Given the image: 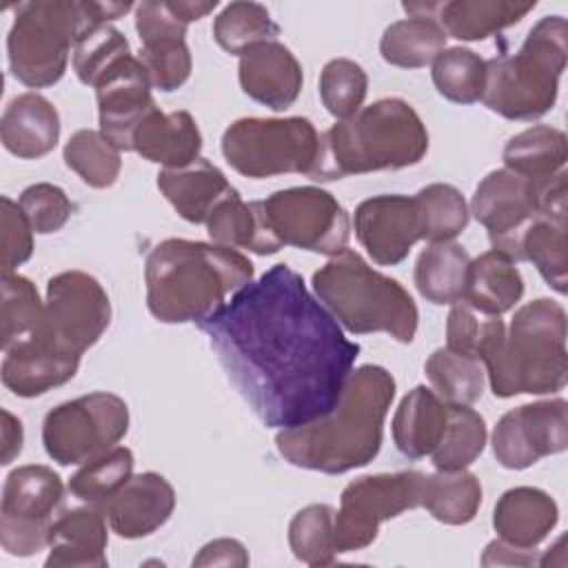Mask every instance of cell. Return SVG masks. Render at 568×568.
Returning <instances> with one entry per match:
<instances>
[{"instance_id":"cell-6","label":"cell","mask_w":568,"mask_h":568,"mask_svg":"<svg viewBox=\"0 0 568 568\" xmlns=\"http://www.w3.org/2000/svg\"><path fill=\"white\" fill-rule=\"evenodd\" d=\"M131 9V2H22L7 36V55L13 78L31 89L60 82L67 71L69 51L75 47L78 38L87 29L109 24Z\"/></svg>"},{"instance_id":"cell-41","label":"cell","mask_w":568,"mask_h":568,"mask_svg":"<svg viewBox=\"0 0 568 568\" xmlns=\"http://www.w3.org/2000/svg\"><path fill=\"white\" fill-rule=\"evenodd\" d=\"M486 82V60L473 49L450 47L433 60V84L439 95L455 104L481 100Z\"/></svg>"},{"instance_id":"cell-18","label":"cell","mask_w":568,"mask_h":568,"mask_svg":"<svg viewBox=\"0 0 568 568\" xmlns=\"http://www.w3.org/2000/svg\"><path fill=\"white\" fill-rule=\"evenodd\" d=\"M355 235L371 260L395 266L424 240V215L417 197L375 195L355 209Z\"/></svg>"},{"instance_id":"cell-23","label":"cell","mask_w":568,"mask_h":568,"mask_svg":"<svg viewBox=\"0 0 568 568\" xmlns=\"http://www.w3.org/2000/svg\"><path fill=\"white\" fill-rule=\"evenodd\" d=\"M106 517L89 504L71 508L53 519L49 528V557L47 568H104L106 561Z\"/></svg>"},{"instance_id":"cell-44","label":"cell","mask_w":568,"mask_h":568,"mask_svg":"<svg viewBox=\"0 0 568 568\" xmlns=\"http://www.w3.org/2000/svg\"><path fill=\"white\" fill-rule=\"evenodd\" d=\"M335 510L328 504H308L288 524V546L306 566H331L337 557L333 539Z\"/></svg>"},{"instance_id":"cell-45","label":"cell","mask_w":568,"mask_h":568,"mask_svg":"<svg viewBox=\"0 0 568 568\" xmlns=\"http://www.w3.org/2000/svg\"><path fill=\"white\" fill-rule=\"evenodd\" d=\"M133 453L126 446H115L109 453L82 464V468L71 475L69 490L73 497L87 504H102L111 497L126 479L133 475Z\"/></svg>"},{"instance_id":"cell-2","label":"cell","mask_w":568,"mask_h":568,"mask_svg":"<svg viewBox=\"0 0 568 568\" xmlns=\"http://www.w3.org/2000/svg\"><path fill=\"white\" fill-rule=\"evenodd\" d=\"M395 397L393 375L377 364L351 371L337 404L322 417L284 428L275 437L280 455L306 470L348 473L371 464L384 437V419Z\"/></svg>"},{"instance_id":"cell-42","label":"cell","mask_w":568,"mask_h":568,"mask_svg":"<svg viewBox=\"0 0 568 568\" xmlns=\"http://www.w3.org/2000/svg\"><path fill=\"white\" fill-rule=\"evenodd\" d=\"M62 158L64 164L93 189H106L115 184L122 169L120 151L100 131L93 129L75 131L67 140Z\"/></svg>"},{"instance_id":"cell-39","label":"cell","mask_w":568,"mask_h":568,"mask_svg":"<svg viewBox=\"0 0 568 568\" xmlns=\"http://www.w3.org/2000/svg\"><path fill=\"white\" fill-rule=\"evenodd\" d=\"M486 422L470 406L448 404V424L439 446L433 450V466L437 470L468 468L486 446Z\"/></svg>"},{"instance_id":"cell-47","label":"cell","mask_w":568,"mask_h":568,"mask_svg":"<svg viewBox=\"0 0 568 568\" xmlns=\"http://www.w3.org/2000/svg\"><path fill=\"white\" fill-rule=\"evenodd\" d=\"M368 91V75L366 71L348 58L328 60L320 73V98L326 111L337 118L346 120L355 115Z\"/></svg>"},{"instance_id":"cell-19","label":"cell","mask_w":568,"mask_h":568,"mask_svg":"<svg viewBox=\"0 0 568 568\" xmlns=\"http://www.w3.org/2000/svg\"><path fill=\"white\" fill-rule=\"evenodd\" d=\"M151 82L138 55L126 58L95 87L100 133L118 149L133 151V133L142 118L155 109Z\"/></svg>"},{"instance_id":"cell-16","label":"cell","mask_w":568,"mask_h":568,"mask_svg":"<svg viewBox=\"0 0 568 568\" xmlns=\"http://www.w3.org/2000/svg\"><path fill=\"white\" fill-rule=\"evenodd\" d=\"M470 213L488 231L493 248L517 262L519 237L539 217L532 180L508 169L490 171L475 189Z\"/></svg>"},{"instance_id":"cell-48","label":"cell","mask_w":568,"mask_h":568,"mask_svg":"<svg viewBox=\"0 0 568 568\" xmlns=\"http://www.w3.org/2000/svg\"><path fill=\"white\" fill-rule=\"evenodd\" d=\"M18 204L27 215L31 229L42 235L60 231L73 213V204L67 197V193L60 186L49 182H38L27 186L20 193Z\"/></svg>"},{"instance_id":"cell-14","label":"cell","mask_w":568,"mask_h":568,"mask_svg":"<svg viewBox=\"0 0 568 568\" xmlns=\"http://www.w3.org/2000/svg\"><path fill=\"white\" fill-rule=\"evenodd\" d=\"M64 497V484L53 468L27 464L13 468L2 486L0 544L13 557H31L49 546L51 515Z\"/></svg>"},{"instance_id":"cell-12","label":"cell","mask_w":568,"mask_h":568,"mask_svg":"<svg viewBox=\"0 0 568 568\" xmlns=\"http://www.w3.org/2000/svg\"><path fill=\"white\" fill-rule=\"evenodd\" d=\"M262 213L282 246L339 255L348 246L351 224L344 206L324 189L293 186L262 200Z\"/></svg>"},{"instance_id":"cell-10","label":"cell","mask_w":568,"mask_h":568,"mask_svg":"<svg viewBox=\"0 0 568 568\" xmlns=\"http://www.w3.org/2000/svg\"><path fill=\"white\" fill-rule=\"evenodd\" d=\"M126 430V402L95 390L51 408L42 422V444L55 464L75 466L115 448Z\"/></svg>"},{"instance_id":"cell-33","label":"cell","mask_w":568,"mask_h":568,"mask_svg":"<svg viewBox=\"0 0 568 568\" xmlns=\"http://www.w3.org/2000/svg\"><path fill=\"white\" fill-rule=\"evenodd\" d=\"M501 158L508 171L526 180H541L555 175L566 166V133L548 124L528 126L506 142Z\"/></svg>"},{"instance_id":"cell-1","label":"cell","mask_w":568,"mask_h":568,"mask_svg":"<svg viewBox=\"0 0 568 568\" xmlns=\"http://www.w3.org/2000/svg\"><path fill=\"white\" fill-rule=\"evenodd\" d=\"M200 328L251 410L280 430L328 413L359 355L288 264L240 288Z\"/></svg>"},{"instance_id":"cell-15","label":"cell","mask_w":568,"mask_h":568,"mask_svg":"<svg viewBox=\"0 0 568 568\" xmlns=\"http://www.w3.org/2000/svg\"><path fill=\"white\" fill-rule=\"evenodd\" d=\"M568 446L566 399H541L508 410L493 430V453L508 470H524Z\"/></svg>"},{"instance_id":"cell-11","label":"cell","mask_w":568,"mask_h":568,"mask_svg":"<svg viewBox=\"0 0 568 568\" xmlns=\"http://www.w3.org/2000/svg\"><path fill=\"white\" fill-rule=\"evenodd\" d=\"M424 473L399 470L366 475L351 481L339 497L333 521L335 552H353L377 539L379 526L422 506Z\"/></svg>"},{"instance_id":"cell-13","label":"cell","mask_w":568,"mask_h":568,"mask_svg":"<svg viewBox=\"0 0 568 568\" xmlns=\"http://www.w3.org/2000/svg\"><path fill=\"white\" fill-rule=\"evenodd\" d=\"M111 322V302L102 284L84 271H62L47 282L44 315L36 331L53 348L82 357Z\"/></svg>"},{"instance_id":"cell-38","label":"cell","mask_w":568,"mask_h":568,"mask_svg":"<svg viewBox=\"0 0 568 568\" xmlns=\"http://www.w3.org/2000/svg\"><path fill=\"white\" fill-rule=\"evenodd\" d=\"M277 33L280 27L260 2H231L213 20L215 42L231 55H244L257 44L277 40Z\"/></svg>"},{"instance_id":"cell-37","label":"cell","mask_w":568,"mask_h":568,"mask_svg":"<svg viewBox=\"0 0 568 568\" xmlns=\"http://www.w3.org/2000/svg\"><path fill=\"white\" fill-rule=\"evenodd\" d=\"M424 373L435 395L453 406H473L484 393L481 362L455 353L450 348H437L424 364Z\"/></svg>"},{"instance_id":"cell-20","label":"cell","mask_w":568,"mask_h":568,"mask_svg":"<svg viewBox=\"0 0 568 568\" xmlns=\"http://www.w3.org/2000/svg\"><path fill=\"white\" fill-rule=\"evenodd\" d=\"M98 508L104 513L111 530L124 539H140L169 521L175 508L173 486L153 470L131 475Z\"/></svg>"},{"instance_id":"cell-5","label":"cell","mask_w":568,"mask_h":568,"mask_svg":"<svg viewBox=\"0 0 568 568\" xmlns=\"http://www.w3.org/2000/svg\"><path fill=\"white\" fill-rule=\"evenodd\" d=\"M428 131L402 98H382L320 135L311 180L331 182L373 171H397L422 162Z\"/></svg>"},{"instance_id":"cell-32","label":"cell","mask_w":568,"mask_h":568,"mask_svg":"<svg viewBox=\"0 0 568 568\" xmlns=\"http://www.w3.org/2000/svg\"><path fill=\"white\" fill-rule=\"evenodd\" d=\"M470 255L455 242L428 244L415 262V286L430 304L462 302Z\"/></svg>"},{"instance_id":"cell-31","label":"cell","mask_w":568,"mask_h":568,"mask_svg":"<svg viewBox=\"0 0 568 568\" xmlns=\"http://www.w3.org/2000/svg\"><path fill=\"white\" fill-rule=\"evenodd\" d=\"M537 2L513 0H453L439 2L437 22L457 40H486L517 22H521Z\"/></svg>"},{"instance_id":"cell-43","label":"cell","mask_w":568,"mask_h":568,"mask_svg":"<svg viewBox=\"0 0 568 568\" xmlns=\"http://www.w3.org/2000/svg\"><path fill=\"white\" fill-rule=\"evenodd\" d=\"M131 55L129 40L115 27L95 24L73 47V71L82 84L95 89L109 71Z\"/></svg>"},{"instance_id":"cell-7","label":"cell","mask_w":568,"mask_h":568,"mask_svg":"<svg viewBox=\"0 0 568 568\" xmlns=\"http://www.w3.org/2000/svg\"><path fill=\"white\" fill-rule=\"evenodd\" d=\"M313 291L348 333H388L402 344L417 333L419 313L410 293L355 251L346 248L315 271Z\"/></svg>"},{"instance_id":"cell-35","label":"cell","mask_w":568,"mask_h":568,"mask_svg":"<svg viewBox=\"0 0 568 568\" xmlns=\"http://www.w3.org/2000/svg\"><path fill=\"white\" fill-rule=\"evenodd\" d=\"M422 506L442 524L464 526L475 519L481 506V484L466 468L437 470L424 477Z\"/></svg>"},{"instance_id":"cell-17","label":"cell","mask_w":568,"mask_h":568,"mask_svg":"<svg viewBox=\"0 0 568 568\" xmlns=\"http://www.w3.org/2000/svg\"><path fill=\"white\" fill-rule=\"evenodd\" d=\"M135 31L142 49L140 64L153 89L164 93L180 89L193 69L186 47V24L171 11L169 0H149L135 7Z\"/></svg>"},{"instance_id":"cell-3","label":"cell","mask_w":568,"mask_h":568,"mask_svg":"<svg viewBox=\"0 0 568 568\" xmlns=\"http://www.w3.org/2000/svg\"><path fill=\"white\" fill-rule=\"evenodd\" d=\"M475 357L484 364L495 397L557 393L568 379L566 311L539 297L513 315L510 328L499 317H484Z\"/></svg>"},{"instance_id":"cell-36","label":"cell","mask_w":568,"mask_h":568,"mask_svg":"<svg viewBox=\"0 0 568 568\" xmlns=\"http://www.w3.org/2000/svg\"><path fill=\"white\" fill-rule=\"evenodd\" d=\"M532 262L539 275L559 295L568 291V244L566 222L550 217H535L521 233L517 244V262Z\"/></svg>"},{"instance_id":"cell-46","label":"cell","mask_w":568,"mask_h":568,"mask_svg":"<svg viewBox=\"0 0 568 568\" xmlns=\"http://www.w3.org/2000/svg\"><path fill=\"white\" fill-rule=\"evenodd\" d=\"M415 197L424 215V240L430 244L453 242L466 229L470 211L462 191L453 184H428Z\"/></svg>"},{"instance_id":"cell-27","label":"cell","mask_w":568,"mask_h":568,"mask_svg":"<svg viewBox=\"0 0 568 568\" xmlns=\"http://www.w3.org/2000/svg\"><path fill=\"white\" fill-rule=\"evenodd\" d=\"M158 189L178 215L191 224H206L215 204L233 191L226 175L202 155L186 166L162 169Z\"/></svg>"},{"instance_id":"cell-54","label":"cell","mask_w":568,"mask_h":568,"mask_svg":"<svg viewBox=\"0 0 568 568\" xmlns=\"http://www.w3.org/2000/svg\"><path fill=\"white\" fill-rule=\"evenodd\" d=\"M2 413V453H0V464H11L20 450H22V442H24V433H22V422L11 415L7 408L0 410Z\"/></svg>"},{"instance_id":"cell-29","label":"cell","mask_w":568,"mask_h":568,"mask_svg":"<svg viewBox=\"0 0 568 568\" xmlns=\"http://www.w3.org/2000/svg\"><path fill=\"white\" fill-rule=\"evenodd\" d=\"M521 295L524 277L517 262H513L508 255L490 248L470 260L462 302H466L473 311L488 317H499L515 308Z\"/></svg>"},{"instance_id":"cell-52","label":"cell","mask_w":568,"mask_h":568,"mask_svg":"<svg viewBox=\"0 0 568 568\" xmlns=\"http://www.w3.org/2000/svg\"><path fill=\"white\" fill-rule=\"evenodd\" d=\"M193 566H248V552L242 541L237 539H213L206 546L200 548V552L193 557Z\"/></svg>"},{"instance_id":"cell-25","label":"cell","mask_w":568,"mask_h":568,"mask_svg":"<svg viewBox=\"0 0 568 568\" xmlns=\"http://www.w3.org/2000/svg\"><path fill=\"white\" fill-rule=\"evenodd\" d=\"M133 151L164 169H180L200 158L202 133L189 111L151 109L133 133Z\"/></svg>"},{"instance_id":"cell-28","label":"cell","mask_w":568,"mask_h":568,"mask_svg":"<svg viewBox=\"0 0 568 568\" xmlns=\"http://www.w3.org/2000/svg\"><path fill=\"white\" fill-rule=\"evenodd\" d=\"M448 424V404L442 402L435 390L415 386L399 402L393 417V442L408 459H422L433 455L439 446Z\"/></svg>"},{"instance_id":"cell-4","label":"cell","mask_w":568,"mask_h":568,"mask_svg":"<svg viewBox=\"0 0 568 568\" xmlns=\"http://www.w3.org/2000/svg\"><path fill=\"white\" fill-rule=\"evenodd\" d=\"M251 282V260L220 244L169 237L144 262L146 306L164 324H200Z\"/></svg>"},{"instance_id":"cell-34","label":"cell","mask_w":568,"mask_h":568,"mask_svg":"<svg viewBox=\"0 0 568 568\" xmlns=\"http://www.w3.org/2000/svg\"><path fill=\"white\" fill-rule=\"evenodd\" d=\"M446 38L448 36L437 18L408 16L384 31L379 53L393 67L422 69L433 64V60L446 49Z\"/></svg>"},{"instance_id":"cell-9","label":"cell","mask_w":568,"mask_h":568,"mask_svg":"<svg viewBox=\"0 0 568 568\" xmlns=\"http://www.w3.org/2000/svg\"><path fill=\"white\" fill-rule=\"evenodd\" d=\"M320 135L308 118H242L226 126L222 153L242 175L262 180L284 173H311Z\"/></svg>"},{"instance_id":"cell-24","label":"cell","mask_w":568,"mask_h":568,"mask_svg":"<svg viewBox=\"0 0 568 568\" xmlns=\"http://www.w3.org/2000/svg\"><path fill=\"white\" fill-rule=\"evenodd\" d=\"M0 138L11 155L38 160L51 153L60 140V113L44 95L27 91L7 104Z\"/></svg>"},{"instance_id":"cell-50","label":"cell","mask_w":568,"mask_h":568,"mask_svg":"<svg viewBox=\"0 0 568 568\" xmlns=\"http://www.w3.org/2000/svg\"><path fill=\"white\" fill-rule=\"evenodd\" d=\"M484 320L466 302H455L446 322V348L475 357ZM477 359V357H475Z\"/></svg>"},{"instance_id":"cell-26","label":"cell","mask_w":568,"mask_h":568,"mask_svg":"<svg viewBox=\"0 0 568 568\" xmlns=\"http://www.w3.org/2000/svg\"><path fill=\"white\" fill-rule=\"evenodd\" d=\"M559 521L557 501L532 486L506 490L495 504L493 528L499 539L517 548H535Z\"/></svg>"},{"instance_id":"cell-51","label":"cell","mask_w":568,"mask_h":568,"mask_svg":"<svg viewBox=\"0 0 568 568\" xmlns=\"http://www.w3.org/2000/svg\"><path fill=\"white\" fill-rule=\"evenodd\" d=\"M566 178H568L566 169H561L555 175H548V178H541V180H532L535 204H537L539 215L566 222V213H568V184H566Z\"/></svg>"},{"instance_id":"cell-55","label":"cell","mask_w":568,"mask_h":568,"mask_svg":"<svg viewBox=\"0 0 568 568\" xmlns=\"http://www.w3.org/2000/svg\"><path fill=\"white\" fill-rule=\"evenodd\" d=\"M169 7L184 24H189V22L200 20L206 13H211L217 7V0H206V2H200V0H169Z\"/></svg>"},{"instance_id":"cell-40","label":"cell","mask_w":568,"mask_h":568,"mask_svg":"<svg viewBox=\"0 0 568 568\" xmlns=\"http://www.w3.org/2000/svg\"><path fill=\"white\" fill-rule=\"evenodd\" d=\"M44 304L31 280L20 273H2L0 302V346L9 351L13 344L33 335L42 322Z\"/></svg>"},{"instance_id":"cell-30","label":"cell","mask_w":568,"mask_h":568,"mask_svg":"<svg viewBox=\"0 0 568 568\" xmlns=\"http://www.w3.org/2000/svg\"><path fill=\"white\" fill-rule=\"evenodd\" d=\"M206 231L213 244L229 248H246L257 255H273L282 248L266 226L262 202H244L235 189L215 204Z\"/></svg>"},{"instance_id":"cell-53","label":"cell","mask_w":568,"mask_h":568,"mask_svg":"<svg viewBox=\"0 0 568 568\" xmlns=\"http://www.w3.org/2000/svg\"><path fill=\"white\" fill-rule=\"evenodd\" d=\"M539 564L535 548H517L504 539H495L484 548L481 566H535Z\"/></svg>"},{"instance_id":"cell-49","label":"cell","mask_w":568,"mask_h":568,"mask_svg":"<svg viewBox=\"0 0 568 568\" xmlns=\"http://www.w3.org/2000/svg\"><path fill=\"white\" fill-rule=\"evenodd\" d=\"M0 242L2 273H13L33 253V229L20 204L11 197H0Z\"/></svg>"},{"instance_id":"cell-21","label":"cell","mask_w":568,"mask_h":568,"mask_svg":"<svg viewBox=\"0 0 568 568\" xmlns=\"http://www.w3.org/2000/svg\"><path fill=\"white\" fill-rule=\"evenodd\" d=\"M237 75L242 91L273 111L288 109L304 84L302 64L277 40L257 44L240 55Z\"/></svg>"},{"instance_id":"cell-22","label":"cell","mask_w":568,"mask_h":568,"mask_svg":"<svg viewBox=\"0 0 568 568\" xmlns=\"http://www.w3.org/2000/svg\"><path fill=\"white\" fill-rule=\"evenodd\" d=\"M80 366V357L67 355L36 333L4 351L2 384L18 397H38L67 384Z\"/></svg>"},{"instance_id":"cell-8","label":"cell","mask_w":568,"mask_h":568,"mask_svg":"<svg viewBox=\"0 0 568 568\" xmlns=\"http://www.w3.org/2000/svg\"><path fill=\"white\" fill-rule=\"evenodd\" d=\"M566 55V18H541L528 31L517 53L486 60L481 102L508 120H537L546 115L557 102Z\"/></svg>"}]
</instances>
